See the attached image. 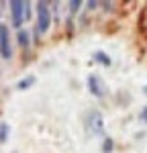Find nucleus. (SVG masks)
Returning a JSON list of instances; mask_svg holds the SVG:
<instances>
[{
  "label": "nucleus",
  "mask_w": 147,
  "mask_h": 153,
  "mask_svg": "<svg viewBox=\"0 0 147 153\" xmlns=\"http://www.w3.org/2000/svg\"><path fill=\"white\" fill-rule=\"evenodd\" d=\"M49 29H51L49 2H37V35H45Z\"/></svg>",
  "instance_id": "nucleus-1"
},
{
  "label": "nucleus",
  "mask_w": 147,
  "mask_h": 153,
  "mask_svg": "<svg viewBox=\"0 0 147 153\" xmlns=\"http://www.w3.org/2000/svg\"><path fill=\"white\" fill-rule=\"evenodd\" d=\"M24 12H27V2H21V0H12L10 2V16H12V27L21 31L23 23L27 21L24 19Z\"/></svg>",
  "instance_id": "nucleus-2"
},
{
  "label": "nucleus",
  "mask_w": 147,
  "mask_h": 153,
  "mask_svg": "<svg viewBox=\"0 0 147 153\" xmlns=\"http://www.w3.org/2000/svg\"><path fill=\"white\" fill-rule=\"evenodd\" d=\"M0 57L10 59L12 47H10V29L6 25H0Z\"/></svg>",
  "instance_id": "nucleus-3"
},
{
  "label": "nucleus",
  "mask_w": 147,
  "mask_h": 153,
  "mask_svg": "<svg viewBox=\"0 0 147 153\" xmlns=\"http://www.w3.org/2000/svg\"><path fill=\"white\" fill-rule=\"evenodd\" d=\"M88 90H90L92 96L102 98V96L106 94V84L102 82V78H100L98 74H90V76H88Z\"/></svg>",
  "instance_id": "nucleus-4"
},
{
  "label": "nucleus",
  "mask_w": 147,
  "mask_h": 153,
  "mask_svg": "<svg viewBox=\"0 0 147 153\" xmlns=\"http://www.w3.org/2000/svg\"><path fill=\"white\" fill-rule=\"evenodd\" d=\"M92 59L98 61L100 65H104V68H110V63H112L110 55H108V53H104V51H94V53H92Z\"/></svg>",
  "instance_id": "nucleus-5"
},
{
  "label": "nucleus",
  "mask_w": 147,
  "mask_h": 153,
  "mask_svg": "<svg viewBox=\"0 0 147 153\" xmlns=\"http://www.w3.org/2000/svg\"><path fill=\"white\" fill-rule=\"evenodd\" d=\"M16 41H19V45L23 49H29V45H31V35H29V31L21 29V31L16 33Z\"/></svg>",
  "instance_id": "nucleus-6"
},
{
  "label": "nucleus",
  "mask_w": 147,
  "mask_h": 153,
  "mask_svg": "<svg viewBox=\"0 0 147 153\" xmlns=\"http://www.w3.org/2000/svg\"><path fill=\"white\" fill-rule=\"evenodd\" d=\"M35 76H27V78H23V80H21V82L16 84V88H19V90H27V88H31V86H33V84H35Z\"/></svg>",
  "instance_id": "nucleus-7"
},
{
  "label": "nucleus",
  "mask_w": 147,
  "mask_h": 153,
  "mask_svg": "<svg viewBox=\"0 0 147 153\" xmlns=\"http://www.w3.org/2000/svg\"><path fill=\"white\" fill-rule=\"evenodd\" d=\"M8 133H10V125L8 123H0V143L8 141Z\"/></svg>",
  "instance_id": "nucleus-8"
},
{
  "label": "nucleus",
  "mask_w": 147,
  "mask_h": 153,
  "mask_svg": "<svg viewBox=\"0 0 147 153\" xmlns=\"http://www.w3.org/2000/svg\"><path fill=\"white\" fill-rule=\"evenodd\" d=\"M112 147H114V141H112L110 137H106L104 143H102V153H110V151H112Z\"/></svg>",
  "instance_id": "nucleus-9"
},
{
  "label": "nucleus",
  "mask_w": 147,
  "mask_h": 153,
  "mask_svg": "<svg viewBox=\"0 0 147 153\" xmlns=\"http://www.w3.org/2000/svg\"><path fill=\"white\" fill-rule=\"evenodd\" d=\"M68 6H70V12H72V14H76V12H78V8L82 6V0H70V4H68Z\"/></svg>",
  "instance_id": "nucleus-10"
},
{
  "label": "nucleus",
  "mask_w": 147,
  "mask_h": 153,
  "mask_svg": "<svg viewBox=\"0 0 147 153\" xmlns=\"http://www.w3.org/2000/svg\"><path fill=\"white\" fill-rule=\"evenodd\" d=\"M24 19H27V21L31 19V2H27V12H24Z\"/></svg>",
  "instance_id": "nucleus-11"
},
{
  "label": "nucleus",
  "mask_w": 147,
  "mask_h": 153,
  "mask_svg": "<svg viewBox=\"0 0 147 153\" xmlns=\"http://www.w3.org/2000/svg\"><path fill=\"white\" fill-rule=\"evenodd\" d=\"M141 120H143V123H147V106L141 110Z\"/></svg>",
  "instance_id": "nucleus-12"
},
{
  "label": "nucleus",
  "mask_w": 147,
  "mask_h": 153,
  "mask_svg": "<svg viewBox=\"0 0 147 153\" xmlns=\"http://www.w3.org/2000/svg\"><path fill=\"white\" fill-rule=\"evenodd\" d=\"M143 92H145V94H147V86H145V88H143Z\"/></svg>",
  "instance_id": "nucleus-13"
},
{
  "label": "nucleus",
  "mask_w": 147,
  "mask_h": 153,
  "mask_svg": "<svg viewBox=\"0 0 147 153\" xmlns=\"http://www.w3.org/2000/svg\"><path fill=\"white\" fill-rule=\"evenodd\" d=\"M0 14H2V10H0ZM0 25H2V23H0Z\"/></svg>",
  "instance_id": "nucleus-14"
},
{
  "label": "nucleus",
  "mask_w": 147,
  "mask_h": 153,
  "mask_svg": "<svg viewBox=\"0 0 147 153\" xmlns=\"http://www.w3.org/2000/svg\"><path fill=\"white\" fill-rule=\"evenodd\" d=\"M12 153H16V151H12Z\"/></svg>",
  "instance_id": "nucleus-15"
}]
</instances>
